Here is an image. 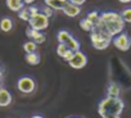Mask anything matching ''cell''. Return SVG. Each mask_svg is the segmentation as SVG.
I'll return each instance as SVG.
<instances>
[{"label":"cell","instance_id":"6da1fadb","mask_svg":"<svg viewBox=\"0 0 131 118\" xmlns=\"http://www.w3.org/2000/svg\"><path fill=\"white\" fill-rule=\"evenodd\" d=\"M125 28V22L119 13L117 12H103L100 14L99 23L95 26L94 30L102 31L111 37L117 36L118 33H122Z\"/></svg>","mask_w":131,"mask_h":118},{"label":"cell","instance_id":"7a4b0ae2","mask_svg":"<svg viewBox=\"0 0 131 118\" xmlns=\"http://www.w3.org/2000/svg\"><path fill=\"white\" fill-rule=\"evenodd\" d=\"M125 108V103L121 98H111L107 96L98 104V113L103 114H118L121 115Z\"/></svg>","mask_w":131,"mask_h":118},{"label":"cell","instance_id":"3957f363","mask_svg":"<svg viewBox=\"0 0 131 118\" xmlns=\"http://www.w3.org/2000/svg\"><path fill=\"white\" fill-rule=\"evenodd\" d=\"M112 39L109 35L102 32V31H98V30H93L90 32V40H91V44L96 49V50H105L111 42H112Z\"/></svg>","mask_w":131,"mask_h":118},{"label":"cell","instance_id":"277c9868","mask_svg":"<svg viewBox=\"0 0 131 118\" xmlns=\"http://www.w3.org/2000/svg\"><path fill=\"white\" fill-rule=\"evenodd\" d=\"M57 39L59 41V44L66 45L68 49H71L72 51H79L80 50V42L66 30H60L57 35Z\"/></svg>","mask_w":131,"mask_h":118},{"label":"cell","instance_id":"5b68a950","mask_svg":"<svg viewBox=\"0 0 131 118\" xmlns=\"http://www.w3.org/2000/svg\"><path fill=\"white\" fill-rule=\"evenodd\" d=\"M28 25L32 30H36V31H44L48 28L49 26V18L46 16H44L42 13H37L36 16H32L31 19L28 21Z\"/></svg>","mask_w":131,"mask_h":118},{"label":"cell","instance_id":"8992f818","mask_svg":"<svg viewBox=\"0 0 131 118\" xmlns=\"http://www.w3.org/2000/svg\"><path fill=\"white\" fill-rule=\"evenodd\" d=\"M17 89L22 94H32L36 90V82L30 76H23L17 82Z\"/></svg>","mask_w":131,"mask_h":118},{"label":"cell","instance_id":"52a82bcc","mask_svg":"<svg viewBox=\"0 0 131 118\" xmlns=\"http://www.w3.org/2000/svg\"><path fill=\"white\" fill-rule=\"evenodd\" d=\"M112 44L116 46V49H118L121 51H127L131 48V39L127 33L122 32L112 39Z\"/></svg>","mask_w":131,"mask_h":118},{"label":"cell","instance_id":"ba28073f","mask_svg":"<svg viewBox=\"0 0 131 118\" xmlns=\"http://www.w3.org/2000/svg\"><path fill=\"white\" fill-rule=\"evenodd\" d=\"M67 63H68L70 67H72L73 69H81V68H84V67L88 64V56H86L81 50H79V51H75V53H73L72 58L70 59Z\"/></svg>","mask_w":131,"mask_h":118},{"label":"cell","instance_id":"9c48e42d","mask_svg":"<svg viewBox=\"0 0 131 118\" xmlns=\"http://www.w3.org/2000/svg\"><path fill=\"white\" fill-rule=\"evenodd\" d=\"M26 35H27V37H28L31 41H34V42H36V44H44L45 40H46V36H45L42 32L36 31V30H32L31 27H28V28L26 30Z\"/></svg>","mask_w":131,"mask_h":118},{"label":"cell","instance_id":"30bf717a","mask_svg":"<svg viewBox=\"0 0 131 118\" xmlns=\"http://www.w3.org/2000/svg\"><path fill=\"white\" fill-rule=\"evenodd\" d=\"M62 12L67 16V17H70V18H75V17H77V16L81 13V7L75 5V4H72V3L68 2V3L64 4Z\"/></svg>","mask_w":131,"mask_h":118},{"label":"cell","instance_id":"8fae6325","mask_svg":"<svg viewBox=\"0 0 131 118\" xmlns=\"http://www.w3.org/2000/svg\"><path fill=\"white\" fill-rule=\"evenodd\" d=\"M73 53H75V51H72L71 49H68L67 46L63 45V44H59V45L57 46V54L63 59V61H66V62H68L70 59L72 58Z\"/></svg>","mask_w":131,"mask_h":118},{"label":"cell","instance_id":"7c38bea8","mask_svg":"<svg viewBox=\"0 0 131 118\" xmlns=\"http://www.w3.org/2000/svg\"><path fill=\"white\" fill-rule=\"evenodd\" d=\"M10 104H12V94L7 89L2 87L0 89V107L4 108V107H8Z\"/></svg>","mask_w":131,"mask_h":118},{"label":"cell","instance_id":"4fadbf2b","mask_svg":"<svg viewBox=\"0 0 131 118\" xmlns=\"http://www.w3.org/2000/svg\"><path fill=\"white\" fill-rule=\"evenodd\" d=\"M7 7L12 10V12H19L25 8V4L22 0H5Z\"/></svg>","mask_w":131,"mask_h":118},{"label":"cell","instance_id":"5bb4252c","mask_svg":"<svg viewBox=\"0 0 131 118\" xmlns=\"http://www.w3.org/2000/svg\"><path fill=\"white\" fill-rule=\"evenodd\" d=\"M119 95H121V87L117 84H109L107 87V96L119 98Z\"/></svg>","mask_w":131,"mask_h":118},{"label":"cell","instance_id":"9a60e30c","mask_svg":"<svg viewBox=\"0 0 131 118\" xmlns=\"http://www.w3.org/2000/svg\"><path fill=\"white\" fill-rule=\"evenodd\" d=\"M25 59H26V62H27L30 66H37V64H40V62H41V58H40V55H39L37 53L26 54Z\"/></svg>","mask_w":131,"mask_h":118},{"label":"cell","instance_id":"2e32d148","mask_svg":"<svg viewBox=\"0 0 131 118\" xmlns=\"http://www.w3.org/2000/svg\"><path fill=\"white\" fill-rule=\"evenodd\" d=\"M44 3L46 7L51 8L53 10H62L64 7V3L60 0H44Z\"/></svg>","mask_w":131,"mask_h":118},{"label":"cell","instance_id":"e0dca14e","mask_svg":"<svg viewBox=\"0 0 131 118\" xmlns=\"http://www.w3.org/2000/svg\"><path fill=\"white\" fill-rule=\"evenodd\" d=\"M13 28V21L8 17H4L2 21H0V30L3 32H10Z\"/></svg>","mask_w":131,"mask_h":118},{"label":"cell","instance_id":"ac0fdd59","mask_svg":"<svg viewBox=\"0 0 131 118\" xmlns=\"http://www.w3.org/2000/svg\"><path fill=\"white\" fill-rule=\"evenodd\" d=\"M36 49H37V44L28 40L23 44V50L26 51V54H30V53H36Z\"/></svg>","mask_w":131,"mask_h":118},{"label":"cell","instance_id":"d6986e66","mask_svg":"<svg viewBox=\"0 0 131 118\" xmlns=\"http://www.w3.org/2000/svg\"><path fill=\"white\" fill-rule=\"evenodd\" d=\"M86 18L94 25V28H95V26L99 23V19H100V14H99V12H96V10H94V12H90L88 16H86Z\"/></svg>","mask_w":131,"mask_h":118},{"label":"cell","instance_id":"ffe728a7","mask_svg":"<svg viewBox=\"0 0 131 118\" xmlns=\"http://www.w3.org/2000/svg\"><path fill=\"white\" fill-rule=\"evenodd\" d=\"M80 27H81L84 31H86V32H91V31L94 30V25H93L88 18H84V19L80 21Z\"/></svg>","mask_w":131,"mask_h":118},{"label":"cell","instance_id":"44dd1931","mask_svg":"<svg viewBox=\"0 0 131 118\" xmlns=\"http://www.w3.org/2000/svg\"><path fill=\"white\" fill-rule=\"evenodd\" d=\"M18 17H19L22 21H26V22H28V21L31 19V13H30V9H28V7H25L22 10H19V12H18Z\"/></svg>","mask_w":131,"mask_h":118},{"label":"cell","instance_id":"7402d4cb","mask_svg":"<svg viewBox=\"0 0 131 118\" xmlns=\"http://www.w3.org/2000/svg\"><path fill=\"white\" fill-rule=\"evenodd\" d=\"M119 14L125 23H131V8H125Z\"/></svg>","mask_w":131,"mask_h":118},{"label":"cell","instance_id":"603a6c76","mask_svg":"<svg viewBox=\"0 0 131 118\" xmlns=\"http://www.w3.org/2000/svg\"><path fill=\"white\" fill-rule=\"evenodd\" d=\"M41 13H42L44 16H46L48 18H51V17L54 16V10H53L51 8H49V7H46V5H45V7L42 8V10H41Z\"/></svg>","mask_w":131,"mask_h":118},{"label":"cell","instance_id":"cb8c5ba5","mask_svg":"<svg viewBox=\"0 0 131 118\" xmlns=\"http://www.w3.org/2000/svg\"><path fill=\"white\" fill-rule=\"evenodd\" d=\"M28 9H30L31 17H32V16H36L37 13H40V10H39V8H37V7H34V5H28Z\"/></svg>","mask_w":131,"mask_h":118},{"label":"cell","instance_id":"d4e9b609","mask_svg":"<svg viewBox=\"0 0 131 118\" xmlns=\"http://www.w3.org/2000/svg\"><path fill=\"white\" fill-rule=\"evenodd\" d=\"M85 2H86V0H70V3H72L75 5H79V7H81L82 4H85Z\"/></svg>","mask_w":131,"mask_h":118},{"label":"cell","instance_id":"484cf974","mask_svg":"<svg viewBox=\"0 0 131 118\" xmlns=\"http://www.w3.org/2000/svg\"><path fill=\"white\" fill-rule=\"evenodd\" d=\"M100 117L102 118H121V115H118V114H103Z\"/></svg>","mask_w":131,"mask_h":118},{"label":"cell","instance_id":"4316f807","mask_svg":"<svg viewBox=\"0 0 131 118\" xmlns=\"http://www.w3.org/2000/svg\"><path fill=\"white\" fill-rule=\"evenodd\" d=\"M34 2H35V0H23V4H26V5H31Z\"/></svg>","mask_w":131,"mask_h":118},{"label":"cell","instance_id":"83f0119b","mask_svg":"<svg viewBox=\"0 0 131 118\" xmlns=\"http://www.w3.org/2000/svg\"><path fill=\"white\" fill-rule=\"evenodd\" d=\"M31 118H45L44 115H41V114H34Z\"/></svg>","mask_w":131,"mask_h":118},{"label":"cell","instance_id":"f1b7e54d","mask_svg":"<svg viewBox=\"0 0 131 118\" xmlns=\"http://www.w3.org/2000/svg\"><path fill=\"white\" fill-rule=\"evenodd\" d=\"M118 2L122 4H128V3H131V0H118Z\"/></svg>","mask_w":131,"mask_h":118},{"label":"cell","instance_id":"f546056e","mask_svg":"<svg viewBox=\"0 0 131 118\" xmlns=\"http://www.w3.org/2000/svg\"><path fill=\"white\" fill-rule=\"evenodd\" d=\"M3 75H4V69H3L2 64H0V77H3Z\"/></svg>","mask_w":131,"mask_h":118},{"label":"cell","instance_id":"4dcf8cb0","mask_svg":"<svg viewBox=\"0 0 131 118\" xmlns=\"http://www.w3.org/2000/svg\"><path fill=\"white\" fill-rule=\"evenodd\" d=\"M3 82H4V77H0V89L3 87Z\"/></svg>","mask_w":131,"mask_h":118},{"label":"cell","instance_id":"1f68e13d","mask_svg":"<svg viewBox=\"0 0 131 118\" xmlns=\"http://www.w3.org/2000/svg\"><path fill=\"white\" fill-rule=\"evenodd\" d=\"M60 2H63V3L66 4V3H68V2H70V0H60Z\"/></svg>","mask_w":131,"mask_h":118},{"label":"cell","instance_id":"d6a6232c","mask_svg":"<svg viewBox=\"0 0 131 118\" xmlns=\"http://www.w3.org/2000/svg\"><path fill=\"white\" fill-rule=\"evenodd\" d=\"M68 118H79V117H68Z\"/></svg>","mask_w":131,"mask_h":118}]
</instances>
